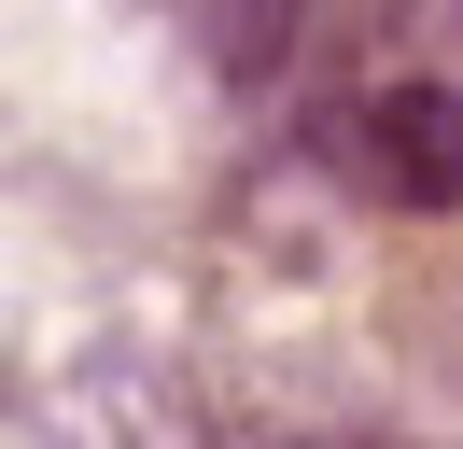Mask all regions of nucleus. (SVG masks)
Segmentation results:
<instances>
[{
  "instance_id": "obj_1",
  "label": "nucleus",
  "mask_w": 463,
  "mask_h": 449,
  "mask_svg": "<svg viewBox=\"0 0 463 449\" xmlns=\"http://www.w3.org/2000/svg\"><path fill=\"white\" fill-rule=\"evenodd\" d=\"M351 168L393 211H463V84H379L351 112Z\"/></svg>"
},
{
  "instance_id": "obj_2",
  "label": "nucleus",
  "mask_w": 463,
  "mask_h": 449,
  "mask_svg": "<svg viewBox=\"0 0 463 449\" xmlns=\"http://www.w3.org/2000/svg\"><path fill=\"white\" fill-rule=\"evenodd\" d=\"M43 449H211L197 407H183L169 365L141 351H99L85 379H57V407H43Z\"/></svg>"
},
{
  "instance_id": "obj_3",
  "label": "nucleus",
  "mask_w": 463,
  "mask_h": 449,
  "mask_svg": "<svg viewBox=\"0 0 463 449\" xmlns=\"http://www.w3.org/2000/svg\"><path fill=\"white\" fill-rule=\"evenodd\" d=\"M169 14H183V43H197L225 84H267L281 43H295V0H169Z\"/></svg>"
}]
</instances>
